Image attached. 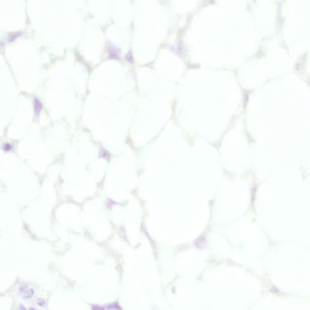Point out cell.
I'll return each mask as SVG.
<instances>
[{
    "label": "cell",
    "mask_w": 310,
    "mask_h": 310,
    "mask_svg": "<svg viewBox=\"0 0 310 310\" xmlns=\"http://www.w3.org/2000/svg\"><path fill=\"white\" fill-rule=\"evenodd\" d=\"M19 294L23 299H30L35 294V290L32 288H29L27 286H21L19 289Z\"/></svg>",
    "instance_id": "cell-1"
},
{
    "label": "cell",
    "mask_w": 310,
    "mask_h": 310,
    "mask_svg": "<svg viewBox=\"0 0 310 310\" xmlns=\"http://www.w3.org/2000/svg\"><path fill=\"white\" fill-rule=\"evenodd\" d=\"M36 304L37 305L41 307H43L46 305V300L43 298H38L36 300Z\"/></svg>",
    "instance_id": "cell-2"
},
{
    "label": "cell",
    "mask_w": 310,
    "mask_h": 310,
    "mask_svg": "<svg viewBox=\"0 0 310 310\" xmlns=\"http://www.w3.org/2000/svg\"><path fill=\"white\" fill-rule=\"evenodd\" d=\"M107 308L110 310H122L121 307L119 306L117 303H114L107 306Z\"/></svg>",
    "instance_id": "cell-3"
},
{
    "label": "cell",
    "mask_w": 310,
    "mask_h": 310,
    "mask_svg": "<svg viewBox=\"0 0 310 310\" xmlns=\"http://www.w3.org/2000/svg\"><path fill=\"white\" fill-rule=\"evenodd\" d=\"M11 149H12V146L9 144H6L4 146V150L5 151H9L11 150Z\"/></svg>",
    "instance_id": "cell-4"
},
{
    "label": "cell",
    "mask_w": 310,
    "mask_h": 310,
    "mask_svg": "<svg viewBox=\"0 0 310 310\" xmlns=\"http://www.w3.org/2000/svg\"><path fill=\"white\" fill-rule=\"evenodd\" d=\"M93 310H105L102 307L98 306V305H94L92 308Z\"/></svg>",
    "instance_id": "cell-5"
},
{
    "label": "cell",
    "mask_w": 310,
    "mask_h": 310,
    "mask_svg": "<svg viewBox=\"0 0 310 310\" xmlns=\"http://www.w3.org/2000/svg\"><path fill=\"white\" fill-rule=\"evenodd\" d=\"M19 310H27V309L23 304H20L19 305Z\"/></svg>",
    "instance_id": "cell-6"
},
{
    "label": "cell",
    "mask_w": 310,
    "mask_h": 310,
    "mask_svg": "<svg viewBox=\"0 0 310 310\" xmlns=\"http://www.w3.org/2000/svg\"><path fill=\"white\" fill-rule=\"evenodd\" d=\"M29 310H37V309H35V308H33V307H30V308H29Z\"/></svg>",
    "instance_id": "cell-7"
}]
</instances>
